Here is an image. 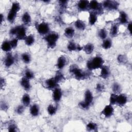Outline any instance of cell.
Segmentation results:
<instances>
[{
  "label": "cell",
  "instance_id": "30bf717a",
  "mask_svg": "<svg viewBox=\"0 0 132 132\" xmlns=\"http://www.w3.org/2000/svg\"><path fill=\"white\" fill-rule=\"evenodd\" d=\"M62 93L61 89L58 87L55 88L53 90L52 98L54 102H59L62 97Z\"/></svg>",
  "mask_w": 132,
  "mask_h": 132
},
{
  "label": "cell",
  "instance_id": "ab89813d",
  "mask_svg": "<svg viewBox=\"0 0 132 132\" xmlns=\"http://www.w3.org/2000/svg\"><path fill=\"white\" fill-rule=\"evenodd\" d=\"M8 130L10 132H16L18 131V126L15 123H10L8 126Z\"/></svg>",
  "mask_w": 132,
  "mask_h": 132
},
{
  "label": "cell",
  "instance_id": "d6a6232c",
  "mask_svg": "<svg viewBox=\"0 0 132 132\" xmlns=\"http://www.w3.org/2000/svg\"><path fill=\"white\" fill-rule=\"evenodd\" d=\"M56 81L58 84L59 83L61 82L64 79V76L62 73L60 71H58L55 74V76L54 77Z\"/></svg>",
  "mask_w": 132,
  "mask_h": 132
},
{
  "label": "cell",
  "instance_id": "2e32d148",
  "mask_svg": "<svg viewBox=\"0 0 132 132\" xmlns=\"http://www.w3.org/2000/svg\"><path fill=\"white\" fill-rule=\"evenodd\" d=\"M89 1L86 0H80L77 3V8L80 11H85L89 9Z\"/></svg>",
  "mask_w": 132,
  "mask_h": 132
},
{
  "label": "cell",
  "instance_id": "60d3db41",
  "mask_svg": "<svg viewBox=\"0 0 132 132\" xmlns=\"http://www.w3.org/2000/svg\"><path fill=\"white\" fill-rule=\"evenodd\" d=\"M78 106L80 108L83 110H87L89 108L90 105L85 102L84 101H81L78 103Z\"/></svg>",
  "mask_w": 132,
  "mask_h": 132
},
{
  "label": "cell",
  "instance_id": "4dcf8cb0",
  "mask_svg": "<svg viewBox=\"0 0 132 132\" xmlns=\"http://www.w3.org/2000/svg\"><path fill=\"white\" fill-rule=\"evenodd\" d=\"M119 32V26L114 24L112 25L110 29V35L112 37H116L118 34Z\"/></svg>",
  "mask_w": 132,
  "mask_h": 132
},
{
  "label": "cell",
  "instance_id": "f1b7e54d",
  "mask_svg": "<svg viewBox=\"0 0 132 132\" xmlns=\"http://www.w3.org/2000/svg\"><path fill=\"white\" fill-rule=\"evenodd\" d=\"M97 124L93 122H89L86 125V129L89 131H97Z\"/></svg>",
  "mask_w": 132,
  "mask_h": 132
},
{
  "label": "cell",
  "instance_id": "277c9868",
  "mask_svg": "<svg viewBox=\"0 0 132 132\" xmlns=\"http://www.w3.org/2000/svg\"><path fill=\"white\" fill-rule=\"evenodd\" d=\"M36 28L38 32L40 35H46L50 32V27L49 24L45 22L38 23L36 25Z\"/></svg>",
  "mask_w": 132,
  "mask_h": 132
},
{
  "label": "cell",
  "instance_id": "c3c4849f",
  "mask_svg": "<svg viewBox=\"0 0 132 132\" xmlns=\"http://www.w3.org/2000/svg\"><path fill=\"white\" fill-rule=\"evenodd\" d=\"M0 82H0V84H1V89H2L6 86V79L4 78L1 77V78Z\"/></svg>",
  "mask_w": 132,
  "mask_h": 132
},
{
  "label": "cell",
  "instance_id": "9c48e42d",
  "mask_svg": "<svg viewBox=\"0 0 132 132\" xmlns=\"http://www.w3.org/2000/svg\"><path fill=\"white\" fill-rule=\"evenodd\" d=\"M128 98L126 94L120 93L118 94L116 104L120 107L124 106L127 102Z\"/></svg>",
  "mask_w": 132,
  "mask_h": 132
},
{
  "label": "cell",
  "instance_id": "ba28073f",
  "mask_svg": "<svg viewBox=\"0 0 132 132\" xmlns=\"http://www.w3.org/2000/svg\"><path fill=\"white\" fill-rule=\"evenodd\" d=\"M15 59L13 56L10 53H8L4 59V64L7 68L12 66L14 63Z\"/></svg>",
  "mask_w": 132,
  "mask_h": 132
},
{
  "label": "cell",
  "instance_id": "d590c367",
  "mask_svg": "<svg viewBox=\"0 0 132 132\" xmlns=\"http://www.w3.org/2000/svg\"><path fill=\"white\" fill-rule=\"evenodd\" d=\"M98 36L99 38L102 40H104L107 38V31L105 28H102L100 29L98 32Z\"/></svg>",
  "mask_w": 132,
  "mask_h": 132
},
{
  "label": "cell",
  "instance_id": "836d02e7",
  "mask_svg": "<svg viewBox=\"0 0 132 132\" xmlns=\"http://www.w3.org/2000/svg\"><path fill=\"white\" fill-rule=\"evenodd\" d=\"M78 45L76 44L73 41H70L67 45V49L70 52L75 51L77 50Z\"/></svg>",
  "mask_w": 132,
  "mask_h": 132
},
{
  "label": "cell",
  "instance_id": "f35d334b",
  "mask_svg": "<svg viewBox=\"0 0 132 132\" xmlns=\"http://www.w3.org/2000/svg\"><path fill=\"white\" fill-rule=\"evenodd\" d=\"M117 96L118 94H115L114 93H111L110 97H109V104L114 105L116 104V101H117Z\"/></svg>",
  "mask_w": 132,
  "mask_h": 132
},
{
  "label": "cell",
  "instance_id": "5bb4252c",
  "mask_svg": "<svg viewBox=\"0 0 132 132\" xmlns=\"http://www.w3.org/2000/svg\"><path fill=\"white\" fill-rule=\"evenodd\" d=\"M67 64V59L63 55L60 56L57 61L56 67L59 70L63 69Z\"/></svg>",
  "mask_w": 132,
  "mask_h": 132
},
{
  "label": "cell",
  "instance_id": "4316f807",
  "mask_svg": "<svg viewBox=\"0 0 132 132\" xmlns=\"http://www.w3.org/2000/svg\"><path fill=\"white\" fill-rule=\"evenodd\" d=\"M24 40L25 44L27 46H31L35 42L34 36L31 34L27 36Z\"/></svg>",
  "mask_w": 132,
  "mask_h": 132
},
{
  "label": "cell",
  "instance_id": "7a4b0ae2",
  "mask_svg": "<svg viewBox=\"0 0 132 132\" xmlns=\"http://www.w3.org/2000/svg\"><path fill=\"white\" fill-rule=\"evenodd\" d=\"M69 72L74 76L76 79L78 80L86 79L89 75L87 72L82 71L75 64H73L70 67Z\"/></svg>",
  "mask_w": 132,
  "mask_h": 132
},
{
  "label": "cell",
  "instance_id": "5b68a950",
  "mask_svg": "<svg viewBox=\"0 0 132 132\" xmlns=\"http://www.w3.org/2000/svg\"><path fill=\"white\" fill-rule=\"evenodd\" d=\"M16 31L15 34L16 38L19 40H24L26 38V28L25 27L22 25L16 26Z\"/></svg>",
  "mask_w": 132,
  "mask_h": 132
},
{
  "label": "cell",
  "instance_id": "7dc6e473",
  "mask_svg": "<svg viewBox=\"0 0 132 132\" xmlns=\"http://www.w3.org/2000/svg\"><path fill=\"white\" fill-rule=\"evenodd\" d=\"M8 105L5 103L4 102H1V110H4V111H6L8 109Z\"/></svg>",
  "mask_w": 132,
  "mask_h": 132
},
{
  "label": "cell",
  "instance_id": "681fc988",
  "mask_svg": "<svg viewBox=\"0 0 132 132\" xmlns=\"http://www.w3.org/2000/svg\"><path fill=\"white\" fill-rule=\"evenodd\" d=\"M127 29L128 31L129 32V33L131 34V22L128 23L127 26Z\"/></svg>",
  "mask_w": 132,
  "mask_h": 132
},
{
  "label": "cell",
  "instance_id": "8d00e7d4",
  "mask_svg": "<svg viewBox=\"0 0 132 132\" xmlns=\"http://www.w3.org/2000/svg\"><path fill=\"white\" fill-rule=\"evenodd\" d=\"M10 9L16 12H18L21 9V6L20 3L18 2H14L12 3Z\"/></svg>",
  "mask_w": 132,
  "mask_h": 132
},
{
  "label": "cell",
  "instance_id": "d6986e66",
  "mask_svg": "<svg viewBox=\"0 0 132 132\" xmlns=\"http://www.w3.org/2000/svg\"><path fill=\"white\" fill-rule=\"evenodd\" d=\"M119 21L122 24H125L128 23V16L125 11H121L120 12Z\"/></svg>",
  "mask_w": 132,
  "mask_h": 132
},
{
  "label": "cell",
  "instance_id": "f6af8a7d",
  "mask_svg": "<svg viewBox=\"0 0 132 132\" xmlns=\"http://www.w3.org/2000/svg\"><path fill=\"white\" fill-rule=\"evenodd\" d=\"M18 41L19 40L17 38H13L10 41L11 47L12 48H15L17 47L18 44Z\"/></svg>",
  "mask_w": 132,
  "mask_h": 132
},
{
  "label": "cell",
  "instance_id": "9a60e30c",
  "mask_svg": "<svg viewBox=\"0 0 132 132\" xmlns=\"http://www.w3.org/2000/svg\"><path fill=\"white\" fill-rule=\"evenodd\" d=\"M85 102L87 103L88 104H91L93 102V95L92 92L91 90L89 89H87L84 93V100Z\"/></svg>",
  "mask_w": 132,
  "mask_h": 132
},
{
  "label": "cell",
  "instance_id": "e0dca14e",
  "mask_svg": "<svg viewBox=\"0 0 132 132\" xmlns=\"http://www.w3.org/2000/svg\"><path fill=\"white\" fill-rule=\"evenodd\" d=\"M97 14L93 11H91L89 13L88 21L90 25H94L97 21Z\"/></svg>",
  "mask_w": 132,
  "mask_h": 132
},
{
  "label": "cell",
  "instance_id": "d4e9b609",
  "mask_svg": "<svg viewBox=\"0 0 132 132\" xmlns=\"http://www.w3.org/2000/svg\"><path fill=\"white\" fill-rule=\"evenodd\" d=\"M21 20L22 22L24 23V24H25V25L29 24L31 21V16L28 12H25L22 16Z\"/></svg>",
  "mask_w": 132,
  "mask_h": 132
},
{
  "label": "cell",
  "instance_id": "484cf974",
  "mask_svg": "<svg viewBox=\"0 0 132 132\" xmlns=\"http://www.w3.org/2000/svg\"><path fill=\"white\" fill-rule=\"evenodd\" d=\"M31 102L30 95L28 93H24L22 97V103L25 107L28 106Z\"/></svg>",
  "mask_w": 132,
  "mask_h": 132
},
{
  "label": "cell",
  "instance_id": "ac0fdd59",
  "mask_svg": "<svg viewBox=\"0 0 132 132\" xmlns=\"http://www.w3.org/2000/svg\"><path fill=\"white\" fill-rule=\"evenodd\" d=\"M29 112L31 116L37 117L40 113V107L39 105L37 104H34L32 105L29 108Z\"/></svg>",
  "mask_w": 132,
  "mask_h": 132
},
{
  "label": "cell",
  "instance_id": "8fae6325",
  "mask_svg": "<svg viewBox=\"0 0 132 132\" xmlns=\"http://www.w3.org/2000/svg\"><path fill=\"white\" fill-rule=\"evenodd\" d=\"M45 86L48 90H53L58 87V84L56 81L54 77H51L47 79L45 81Z\"/></svg>",
  "mask_w": 132,
  "mask_h": 132
},
{
  "label": "cell",
  "instance_id": "8992f818",
  "mask_svg": "<svg viewBox=\"0 0 132 132\" xmlns=\"http://www.w3.org/2000/svg\"><path fill=\"white\" fill-rule=\"evenodd\" d=\"M102 4L103 8H104L109 10H116L119 6V3L114 1H105Z\"/></svg>",
  "mask_w": 132,
  "mask_h": 132
},
{
  "label": "cell",
  "instance_id": "3957f363",
  "mask_svg": "<svg viewBox=\"0 0 132 132\" xmlns=\"http://www.w3.org/2000/svg\"><path fill=\"white\" fill-rule=\"evenodd\" d=\"M59 36L55 32H50L44 38L47 45L50 48H54L57 45V42L59 39Z\"/></svg>",
  "mask_w": 132,
  "mask_h": 132
},
{
  "label": "cell",
  "instance_id": "e575fe53",
  "mask_svg": "<svg viewBox=\"0 0 132 132\" xmlns=\"http://www.w3.org/2000/svg\"><path fill=\"white\" fill-rule=\"evenodd\" d=\"M57 110V108L52 104H50L47 107V111L49 115L53 116L54 115Z\"/></svg>",
  "mask_w": 132,
  "mask_h": 132
},
{
  "label": "cell",
  "instance_id": "4fadbf2b",
  "mask_svg": "<svg viewBox=\"0 0 132 132\" xmlns=\"http://www.w3.org/2000/svg\"><path fill=\"white\" fill-rule=\"evenodd\" d=\"M110 74V70L109 68L106 65H103L101 68L100 77L104 79L108 78Z\"/></svg>",
  "mask_w": 132,
  "mask_h": 132
},
{
  "label": "cell",
  "instance_id": "74e56055",
  "mask_svg": "<svg viewBox=\"0 0 132 132\" xmlns=\"http://www.w3.org/2000/svg\"><path fill=\"white\" fill-rule=\"evenodd\" d=\"M24 77H25L26 78L29 79V80L32 79L34 78L35 77V75L34 73L29 69H26L25 70V72H24Z\"/></svg>",
  "mask_w": 132,
  "mask_h": 132
},
{
  "label": "cell",
  "instance_id": "6da1fadb",
  "mask_svg": "<svg viewBox=\"0 0 132 132\" xmlns=\"http://www.w3.org/2000/svg\"><path fill=\"white\" fill-rule=\"evenodd\" d=\"M104 63V60L103 58L98 55H97L91 59L89 60L86 63L87 69L90 71L101 69Z\"/></svg>",
  "mask_w": 132,
  "mask_h": 132
},
{
  "label": "cell",
  "instance_id": "f907efd6",
  "mask_svg": "<svg viewBox=\"0 0 132 132\" xmlns=\"http://www.w3.org/2000/svg\"><path fill=\"white\" fill-rule=\"evenodd\" d=\"M4 21V16L3 15L2 13L1 14V24H2L3 22Z\"/></svg>",
  "mask_w": 132,
  "mask_h": 132
},
{
  "label": "cell",
  "instance_id": "cb8c5ba5",
  "mask_svg": "<svg viewBox=\"0 0 132 132\" xmlns=\"http://www.w3.org/2000/svg\"><path fill=\"white\" fill-rule=\"evenodd\" d=\"M74 26L75 28L79 30H84L86 27L85 22L80 19H77L74 22Z\"/></svg>",
  "mask_w": 132,
  "mask_h": 132
},
{
  "label": "cell",
  "instance_id": "83f0119b",
  "mask_svg": "<svg viewBox=\"0 0 132 132\" xmlns=\"http://www.w3.org/2000/svg\"><path fill=\"white\" fill-rule=\"evenodd\" d=\"M112 42L111 39L109 38H106L103 40V41L102 43V47L105 50H108L112 46Z\"/></svg>",
  "mask_w": 132,
  "mask_h": 132
},
{
  "label": "cell",
  "instance_id": "603a6c76",
  "mask_svg": "<svg viewBox=\"0 0 132 132\" xmlns=\"http://www.w3.org/2000/svg\"><path fill=\"white\" fill-rule=\"evenodd\" d=\"M17 13L18 12L10 9L7 15V20L11 23H13L16 18Z\"/></svg>",
  "mask_w": 132,
  "mask_h": 132
},
{
  "label": "cell",
  "instance_id": "b9f144b4",
  "mask_svg": "<svg viewBox=\"0 0 132 132\" xmlns=\"http://www.w3.org/2000/svg\"><path fill=\"white\" fill-rule=\"evenodd\" d=\"M25 110V106L23 105H19L16 107L15 109V112L18 114H22L23 113Z\"/></svg>",
  "mask_w": 132,
  "mask_h": 132
},
{
  "label": "cell",
  "instance_id": "bcb514c9",
  "mask_svg": "<svg viewBox=\"0 0 132 132\" xmlns=\"http://www.w3.org/2000/svg\"><path fill=\"white\" fill-rule=\"evenodd\" d=\"M58 3H59V5L60 9L63 10L67 8V4H68L67 1H59Z\"/></svg>",
  "mask_w": 132,
  "mask_h": 132
},
{
  "label": "cell",
  "instance_id": "1f68e13d",
  "mask_svg": "<svg viewBox=\"0 0 132 132\" xmlns=\"http://www.w3.org/2000/svg\"><path fill=\"white\" fill-rule=\"evenodd\" d=\"M112 90L113 91V93L115 94H120L122 90V88L121 85L118 82L113 83L112 85Z\"/></svg>",
  "mask_w": 132,
  "mask_h": 132
},
{
  "label": "cell",
  "instance_id": "44dd1931",
  "mask_svg": "<svg viewBox=\"0 0 132 132\" xmlns=\"http://www.w3.org/2000/svg\"><path fill=\"white\" fill-rule=\"evenodd\" d=\"M64 35L68 38H72L75 35L74 28L71 26L65 28L64 31Z\"/></svg>",
  "mask_w": 132,
  "mask_h": 132
},
{
  "label": "cell",
  "instance_id": "ee69618b",
  "mask_svg": "<svg viewBox=\"0 0 132 132\" xmlns=\"http://www.w3.org/2000/svg\"><path fill=\"white\" fill-rule=\"evenodd\" d=\"M95 89L98 92H102L105 90V87L103 85L100 83H98L96 85Z\"/></svg>",
  "mask_w": 132,
  "mask_h": 132
},
{
  "label": "cell",
  "instance_id": "7402d4cb",
  "mask_svg": "<svg viewBox=\"0 0 132 132\" xmlns=\"http://www.w3.org/2000/svg\"><path fill=\"white\" fill-rule=\"evenodd\" d=\"M94 49V46L91 43H88L86 44L85 46H83V48H82V50L87 55L91 54L93 52Z\"/></svg>",
  "mask_w": 132,
  "mask_h": 132
},
{
  "label": "cell",
  "instance_id": "f546056e",
  "mask_svg": "<svg viewBox=\"0 0 132 132\" xmlns=\"http://www.w3.org/2000/svg\"><path fill=\"white\" fill-rule=\"evenodd\" d=\"M21 59L24 63L26 64H28L31 61V57L29 53L25 52V53H23L21 55Z\"/></svg>",
  "mask_w": 132,
  "mask_h": 132
},
{
  "label": "cell",
  "instance_id": "7bdbcfd3",
  "mask_svg": "<svg viewBox=\"0 0 132 132\" xmlns=\"http://www.w3.org/2000/svg\"><path fill=\"white\" fill-rule=\"evenodd\" d=\"M117 60L119 63L122 64H125L127 61V57L124 55H119L117 57Z\"/></svg>",
  "mask_w": 132,
  "mask_h": 132
},
{
  "label": "cell",
  "instance_id": "7c38bea8",
  "mask_svg": "<svg viewBox=\"0 0 132 132\" xmlns=\"http://www.w3.org/2000/svg\"><path fill=\"white\" fill-rule=\"evenodd\" d=\"M20 83V85L24 90L26 91H28L30 90L31 84L30 82V80L29 79L23 76L21 79Z\"/></svg>",
  "mask_w": 132,
  "mask_h": 132
},
{
  "label": "cell",
  "instance_id": "52a82bcc",
  "mask_svg": "<svg viewBox=\"0 0 132 132\" xmlns=\"http://www.w3.org/2000/svg\"><path fill=\"white\" fill-rule=\"evenodd\" d=\"M101 113L106 118H110L114 113V108L112 105L110 104L106 105L102 110Z\"/></svg>",
  "mask_w": 132,
  "mask_h": 132
},
{
  "label": "cell",
  "instance_id": "ffe728a7",
  "mask_svg": "<svg viewBox=\"0 0 132 132\" xmlns=\"http://www.w3.org/2000/svg\"><path fill=\"white\" fill-rule=\"evenodd\" d=\"M1 49L3 51L7 53H9L12 49L10 41L5 40L3 42L1 45Z\"/></svg>",
  "mask_w": 132,
  "mask_h": 132
}]
</instances>
